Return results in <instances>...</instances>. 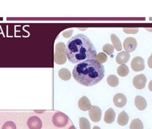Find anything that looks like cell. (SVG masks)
Masks as SVG:
<instances>
[{"instance_id": "1", "label": "cell", "mask_w": 152, "mask_h": 129, "mask_svg": "<svg viewBox=\"0 0 152 129\" xmlns=\"http://www.w3.org/2000/svg\"><path fill=\"white\" fill-rule=\"evenodd\" d=\"M65 53L69 61L74 64L95 59L97 55L91 39L83 34H76L69 39L65 47Z\"/></svg>"}, {"instance_id": "2", "label": "cell", "mask_w": 152, "mask_h": 129, "mask_svg": "<svg viewBox=\"0 0 152 129\" xmlns=\"http://www.w3.org/2000/svg\"><path fill=\"white\" fill-rule=\"evenodd\" d=\"M72 75L80 85L93 86L103 80L105 75V68L103 65L95 59H91L78 63L74 67Z\"/></svg>"}, {"instance_id": "3", "label": "cell", "mask_w": 152, "mask_h": 129, "mask_svg": "<svg viewBox=\"0 0 152 129\" xmlns=\"http://www.w3.org/2000/svg\"><path fill=\"white\" fill-rule=\"evenodd\" d=\"M65 46L63 42L58 43L55 47V62L57 64H63L66 62Z\"/></svg>"}, {"instance_id": "4", "label": "cell", "mask_w": 152, "mask_h": 129, "mask_svg": "<svg viewBox=\"0 0 152 129\" xmlns=\"http://www.w3.org/2000/svg\"><path fill=\"white\" fill-rule=\"evenodd\" d=\"M68 117L63 113H56L54 115L53 118V123L56 127L58 128H63L67 125L68 122Z\"/></svg>"}, {"instance_id": "5", "label": "cell", "mask_w": 152, "mask_h": 129, "mask_svg": "<svg viewBox=\"0 0 152 129\" xmlns=\"http://www.w3.org/2000/svg\"><path fill=\"white\" fill-rule=\"evenodd\" d=\"M147 78L144 74H140V75H136L133 79V85L138 90L144 89L146 86Z\"/></svg>"}, {"instance_id": "6", "label": "cell", "mask_w": 152, "mask_h": 129, "mask_svg": "<svg viewBox=\"0 0 152 129\" xmlns=\"http://www.w3.org/2000/svg\"><path fill=\"white\" fill-rule=\"evenodd\" d=\"M132 70L135 72L142 71L145 68L144 60L141 57H135L131 63Z\"/></svg>"}, {"instance_id": "7", "label": "cell", "mask_w": 152, "mask_h": 129, "mask_svg": "<svg viewBox=\"0 0 152 129\" xmlns=\"http://www.w3.org/2000/svg\"><path fill=\"white\" fill-rule=\"evenodd\" d=\"M88 114L90 118L93 122H98L101 119L102 111L98 106H92V107L89 110Z\"/></svg>"}, {"instance_id": "8", "label": "cell", "mask_w": 152, "mask_h": 129, "mask_svg": "<svg viewBox=\"0 0 152 129\" xmlns=\"http://www.w3.org/2000/svg\"><path fill=\"white\" fill-rule=\"evenodd\" d=\"M137 41L134 37H127L124 42V48L128 52H132L136 49Z\"/></svg>"}, {"instance_id": "9", "label": "cell", "mask_w": 152, "mask_h": 129, "mask_svg": "<svg viewBox=\"0 0 152 129\" xmlns=\"http://www.w3.org/2000/svg\"><path fill=\"white\" fill-rule=\"evenodd\" d=\"M27 125L30 129H41L42 126V120L37 116H32L27 120Z\"/></svg>"}, {"instance_id": "10", "label": "cell", "mask_w": 152, "mask_h": 129, "mask_svg": "<svg viewBox=\"0 0 152 129\" xmlns=\"http://www.w3.org/2000/svg\"><path fill=\"white\" fill-rule=\"evenodd\" d=\"M127 103L126 97L123 93H117L113 97V103L116 107L123 108Z\"/></svg>"}, {"instance_id": "11", "label": "cell", "mask_w": 152, "mask_h": 129, "mask_svg": "<svg viewBox=\"0 0 152 129\" xmlns=\"http://www.w3.org/2000/svg\"><path fill=\"white\" fill-rule=\"evenodd\" d=\"M78 107L81 111H88L91 109L92 106L89 99L86 96H83L78 101Z\"/></svg>"}, {"instance_id": "12", "label": "cell", "mask_w": 152, "mask_h": 129, "mask_svg": "<svg viewBox=\"0 0 152 129\" xmlns=\"http://www.w3.org/2000/svg\"><path fill=\"white\" fill-rule=\"evenodd\" d=\"M130 57L131 55L129 52H128L126 51H123L117 55L116 58H115V60H116V63L119 65L126 64V63L129 62V59H130Z\"/></svg>"}, {"instance_id": "13", "label": "cell", "mask_w": 152, "mask_h": 129, "mask_svg": "<svg viewBox=\"0 0 152 129\" xmlns=\"http://www.w3.org/2000/svg\"><path fill=\"white\" fill-rule=\"evenodd\" d=\"M134 103H135L136 107L139 110V111H144L147 107V103H146V101L145 98L142 96L137 95L135 98V101H134Z\"/></svg>"}, {"instance_id": "14", "label": "cell", "mask_w": 152, "mask_h": 129, "mask_svg": "<svg viewBox=\"0 0 152 129\" xmlns=\"http://www.w3.org/2000/svg\"><path fill=\"white\" fill-rule=\"evenodd\" d=\"M115 113L114 111L113 108H108V110L105 113L104 116V121L106 123L110 124V123H113L114 120H115Z\"/></svg>"}, {"instance_id": "15", "label": "cell", "mask_w": 152, "mask_h": 129, "mask_svg": "<svg viewBox=\"0 0 152 129\" xmlns=\"http://www.w3.org/2000/svg\"><path fill=\"white\" fill-rule=\"evenodd\" d=\"M129 115L126 113V112L122 111L119 113L118 120H117V123H118V125H122V126L126 125L127 123H129Z\"/></svg>"}, {"instance_id": "16", "label": "cell", "mask_w": 152, "mask_h": 129, "mask_svg": "<svg viewBox=\"0 0 152 129\" xmlns=\"http://www.w3.org/2000/svg\"><path fill=\"white\" fill-rule=\"evenodd\" d=\"M110 39H111L112 43L113 44V47H115V49L117 51H121L122 50V44L121 42V40L119 38L117 37V35H115V34H112L110 35Z\"/></svg>"}, {"instance_id": "17", "label": "cell", "mask_w": 152, "mask_h": 129, "mask_svg": "<svg viewBox=\"0 0 152 129\" xmlns=\"http://www.w3.org/2000/svg\"><path fill=\"white\" fill-rule=\"evenodd\" d=\"M58 75H59L60 78L63 80H69L71 77V73L69 71V70L66 68L60 69Z\"/></svg>"}, {"instance_id": "18", "label": "cell", "mask_w": 152, "mask_h": 129, "mask_svg": "<svg viewBox=\"0 0 152 129\" xmlns=\"http://www.w3.org/2000/svg\"><path fill=\"white\" fill-rule=\"evenodd\" d=\"M117 73L118 75L121 77H126L127 76L128 74L129 73V68L126 65L123 64L121 65L117 69Z\"/></svg>"}, {"instance_id": "19", "label": "cell", "mask_w": 152, "mask_h": 129, "mask_svg": "<svg viewBox=\"0 0 152 129\" xmlns=\"http://www.w3.org/2000/svg\"><path fill=\"white\" fill-rule=\"evenodd\" d=\"M130 129H144L142 121L139 118H135L131 121Z\"/></svg>"}, {"instance_id": "20", "label": "cell", "mask_w": 152, "mask_h": 129, "mask_svg": "<svg viewBox=\"0 0 152 129\" xmlns=\"http://www.w3.org/2000/svg\"><path fill=\"white\" fill-rule=\"evenodd\" d=\"M107 82L111 87H116L119 84V80L115 75H110L107 77Z\"/></svg>"}, {"instance_id": "21", "label": "cell", "mask_w": 152, "mask_h": 129, "mask_svg": "<svg viewBox=\"0 0 152 129\" xmlns=\"http://www.w3.org/2000/svg\"><path fill=\"white\" fill-rule=\"evenodd\" d=\"M79 125L80 129H91V124L89 120L86 118H80Z\"/></svg>"}, {"instance_id": "22", "label": "cell", "mask_w": 152, "mask_h": 129, "mask_svg": "<svg viewBox=\"0 0 152 129\" xmlns=\"http://www.w3.org/2000/svg\"><path fill=\"white\" fill-rule=\"evenodd\" d=\"M103 50L104 52H106L107 55H112L113 53L114 47L112 44H106L103 47Z\"/></svg>"}, {"instance_id": "23", "label": "cell", "mask_w": 152, "mask_h": 129, "mask_svg": "<svg viewBox=\"0 0 152 129\" xmlns=\"http://www.w3.org/2000/svg\"><path fill=\"white\" fill-rule=\"evenodd\" d=\"M95 60H97L98 63H100L101 64H102V63H104L106 62L107 56H106V55L104 54L103 52H100V53H98L97 55H96Z\"/></svg>"}, {"instance_id": "24", "label": "cell", "mask_w": 152, "mask_h": 129, "mask_svg": "<svg viewBox=\"0 0 152 129\" xmlns=\"http://www.w3.org/2000/svg\"><path fill=\"white\" fill-rule=\"evenodd\" d=\"M2 129H17V126L14 122L7 121L3 125Z\"/></svg>"}, {"instance_id": "25", "label": "cell", "mask_w": 152, "mask_h": 129, "mask_svg": "<svg viewBox=\"0 0 152 129\" xmlns=\"http://www.w3.org/2000/svg\"><path fill=\"white\" fill-rule=\"evenodd\" d=\"M124 31L126 32V33H131V34H136L137 33L138 31H139V29L136 28V29H128V28H124Z\"/></svg>"}, {"instance_id": "26", "label": "cell", "mask_w": 152, "mask_h": 129, "mask_svg": "<svg viewBox=\"0 0 152 129\" xmlns=\"http://www.w3.org/2000/svg\"><path fill=\"white\" fill-rule=\"evenodd\" d=\"M72 33V29H70V30H69L68 31H65V32H63V35L65 37H68L71 35Z\"/></svg>"}, {"instance_id": "27", "label": "cell", "mask_w": 152, "mask_h": 129, "mask_svg": "<svg viewBox=\"0 0 152 129\" xmlns=\"http://www.w3.org/2000/svg\"><path fill=\"white\" fill-rule=\"evenodd\" d=\"M148 65L150 68L152 69V56L151 55L148 59Z\"/></svg>"}, {"instance_id": "28", "label": "cell", "mask_w": 152, "mask_h": 129, "mask_svg": "<svg viewBox=\"0 0 152 129\" xmlns=\"http://www.w3.org/2000/svg\"><path fill=\"white\" fill-rule=\"evenodd\" d=\"M148 89H149L150 91H151L152 92V80L150 81L149 84H148Z\"/></svg>"}, {"instance_id": "29", "label": "cell", "mask_w": 152, "mask_h": 129, "mask_svg": "<svg viewBox=\"0 0 152 129\" xmlns=\"http://www.w3.org/2000/svg\"><path fill=\"white\" fill-rule=\"evenodd\" d=\"M93 129H101V128H100L99 126H94V127H93Z\"/></svg>"}, {"instance_id": "30", "label": "cell", "mask_w": 152, "mask_h": 129, "mask_svg": "<svg viewBox=\"0 0 152 129\" xmlns=\"http://www.w3.org/2000/svg\"><path fill=\"white\" fill-rule=\"evenodd\" d=\"M69 129H76V128H75V127H74V126H71V127H70V128H69Z\"/></svg>"}, {"instance_id": "31", "label": "cell", "mask_w": 152, "mask_h": 129, "mask_svg": "<svg viewBox=\"0 0 152 129\" xmlns=\"http://www.w3.org/2000/svg\"><path fill=\"white\" fill-rule=\"evenodd\" d=\"M151 56H152V54H151Z\"/></svg>"}]
</instances>
